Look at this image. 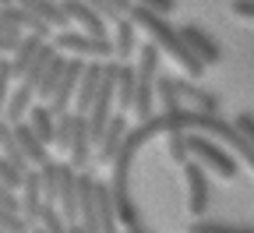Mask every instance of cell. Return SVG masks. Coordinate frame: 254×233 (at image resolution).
I'll return each instance as SVG.
<instances>
[{
  "mask_svg": "<svg viewBox=\"0 0 254 233\" xmlns=\"http://www.w3.org/2000/svg\"><path fill=\"white\" fill-rule=\"evenodd\" d=\"M131 18H134V25H138L141 32H148V39H152L159 50H166V53L180 64L184 75H187L190 81H198V78L205 75V64L194 57V50L187 46L184 32H180V28H173V25L166 21V14H159V11H148V7H138V4H134Z\"/></svg>",
  "mask_w": 254,
  "mask_h": 233,
  "instance_id": "cell-1",
  "label": "cell"
},
{
  "mask_svg": "<svg viewBox=\"0 0 254 233\" xmlns=\"http://www.w3.org/2000/svg\"><path fill=\"white\" fill-rule=\"evenodd\" d=\"M187 135H190V159H194V162H201L205 170L219 173L222 180H233L240 173V162H237L233 149L219 145V138L201 135V131H187Z\"/></svg>",
  "mask_w": 254,
  "mask_h": 233,
  "instance_id": "cell-2",
  "label": "cell"
},
{
  "mask_svg": "<svg viewBox=\"0 0 254 233\" xmlns=\"http://www.w3.org/2000/svg\"><path fill=\"white\" fill-rule=\"evenodd\" d=\"M159 50L152 39L138 50V99H134V113H138V124L155 117V85H159Z\"/></svg>",
  "mask_w": 254,
  "mask_h": 233,
  "instance_id": "cell-3",
  "label": "cell"
},
{
  "mask_svg": "<svg viewBox=\"0 0 254 233\" xmlns=\"http://www.w3.org/2000/svg\"><path fill=\"white\" fill-rule=\"evenodd\" d=\"M53 46H57L60 53L85 57V60H110V57H117L110 36H92V32H81V28H64V32H57Z\"/></svg>",
  "mask_w": 254,
  "mask_h": 233,
  "instance_id": "cell-4",
  "label": "cell"
},
{
  "mask_svg": "<svg viewBox=\"0 0 254 233\" xmlns=\"http://www.w3.org/2000/svg\"><path fill=\"white\" fill-rule=\"evenodd\" d=\"M184 184H187V212L201 219L208 209V177L201 162H184Z\"/></svg>",
  "mask_w": 254,
  "mask_h": 233,
  "instance_id": "cell-5",
  "label": "cell"
},
{
  "mask_svg": "<svg viewBox=\"0 0 254 233\" xmlns=\"http://www.w3.org/2000/svg\"><path fill=\"white\" fill-rule=\"evenodd\" d=\"M81 75H85V60H81V57L67 60V71H64V78H60V85H57V92H53V99H50L53 113H67V110H74Z\"/></svg>",
  "mask_w": 254,
  "mask_h": 233,
  "instance_id": "cell-6",
  "label": "cell"
},
{
  "mask_svg": "<svg viewBox=\"0 0 254 233\" xmlns=\"http://www.w3.org/2000/svg\"><path fill=\"white\" fill-rule=\"evenodd\" d=\"M127 131H131L127 113H113L106 135L99 138V145H95V162H99V166H113L117 155H120V145H124V138H127Z\"/></svg>",
  "mask_w": 254,
  "mask_h": 233,
  "instance_id": "cell-7",
  "label": "cell"
},
{
  "mask_svg": "<svg viewBox=\"0 0 254 233\" xmlns=\"http://www.w3.org/2000/svg\"><path fill=\"white\" fill-rule=\"evenodd\" d=\"M57 209L64 212L67 223L81 219V202H78V170L71 162H64V173H60V194H57Z\"/></svg>",
  "mask_w": 254,
  "mask_h": 233,
  "instance_id": "cell-8",
  "label": "cell"
},
{
  "mask_svg": "<svg viewBox=\"0 0 254 233\" xmlns=\"http://www.w3.org/2000/svg\"><path fill=\"white\" fill-rule=\"evenodd\" d=\"M60 4H64V11H67L71 25H78L81 32H92V36H106L110 32V21L95 7H88L85 0H60Z\"/></svg>",
  "mask_w": 254,
  "mask_h": 233,
  "instance_id": "cell-9",
  "label": "cell"
},
{
  "mask_svg": "<svg viewBox=\"0 0 254 233\" xmlns=\"http://www.w3.org/2000/svg\"><path fill=\"white\" fill-rule=\"evenodd\" d=\"M43 205H46V194H43L39 170H28V173H25V187H21V216H25L28 226H39Z\"/></svg>",
  "mask_w": 254,
  "mask_h": 233,
  "instance_id": "cell-10",
  "label": "cell"
},
{
  "mask_svg": "<svg viewBox=\"0 0 254 233\" xmlns=\"http://www.w3.org/2000/svg\"><path fill=\"white\" fill-rule=\"evenodd\" d=\"M180 32H184L187 46L194 50V57L205 64V68H212V64H219V60H222V46H219V43L208 36V32H205L201 25H184Z\"/></svg>",
  "mask_w": 254,
  "mask_h": 233,
  "instance_id": "cell-11",
  "label": "cell"
},
{
  "mask_svg": "<svg viewBox=\"0 0 254 233\" xmlns=\"http://www.w3.org/2000/svg\"><path fill=\"white\" fill-rule=\"evenodd\" d=\"M92 124H88V113H78V127H74V142L67 149V162L74 166V170H85V166L92 162Z\"/></svg>",
  "mask_w": 254,
  "mask_h": 233,
  "instance_id": "cell-12",
  "label": "cell"
},
{
  "mask_svg": "<svg viewBox=\"0 0 254 233\" xmlns=\"http://www.w3.org/2000/svg\"><path fill=\"white\" fill-rule=\"evenodd\" d=\"M103 64H106V60H88V64H85V75H81V85H78V99H74V110H78V113H88L92 103H95V95H99Z\"/></svg>",
  "mask_w": 254,
  "mask_h": 233,
  "instance_id": "cell-13",
  "label": "cell"
},
{
  "mask_svg": "<svg viewBox=\"0 0 254 233\" xmlns=\"http://www.w3.org/2000/svg\"><path fill=\"white\" fill-rule=\"evenodd\" d=\"M138 25H134V18L127 14V18H120V21H113V53H117V60L120 64H127L134 53H138Z\"/></svg>",
  "mask_w": 254,
  "mask_h": 233,
  "instance_id": "cell-14",
  "label": "cell"
},
{
  "mask_svg": "<svg viewBox=\"0 0 254 233\" xmlns=\"http://www.w3.org/2000/svg\"><path fill=\"white\" fill-rule=\"evenodd\" d=\"M43 46H46V39H43V36H36V32H25V36H21L18 50L11 53V68H14V78H18V81L28 75L32 60H36V57L43 53Z\"/></svg>",
  "mask_w": 254,
  "mask_h": 233,
  "instance_id": "cell-15",
  "label": "cell"
},
{
  "mask_svg": "<svg viewBox=\"0 0 254 233\" xmlns=\"http://www.w3.org/2000/svg\"><path fill=\"white\" fill-rule=\"evenodd\" d=\"M18 4L25 7V11H32L36 18H43L50 28H71V18H67V11H64V4L60 0H18Z\"/></svg>",
  "mask_w": 254,
  "mask_h": 233,
  "instance_id": "cell-16",
  "label": "cell"
},
{
  "mask_svg": "<svg viewBox=\"0 0 254 233\" xmlns=\"http://www.w3.org/2000/svg\"><path fill=\"white\" fill-rule=\"evenodd\" d=\"M14 135H18V142H21V149H25V155H28L32 166H46V162H50V145L28 127V120L14 124Z\"/></svg>",
  "mask_w": 254,
  "mask_h": 233,
  "instance_id": "cell-17",
  "label": "cell"
},
{
  "mask_svg": "<svg viewBox=\"0 0 254 233\" xmlns=\"http://www.w3.org/2000/svg\"><path fill=\"white\" fill-rule=\"evenodd\" d=\"M25 120H28V127L36 131V135H39L46 145H53V142H57V113H53V106H50V103H43V99H39V103L28 110V117H25Z\"/></svg>",
  "mask_w": 254,
  "mask_h": 233,
  "instance_id": "cell-18",
  "label": "cell"
},
{
  "mask_svg": "<svg viewBox=\"0 0 254 233\" xmlns=\"http://www.w3.org/2000/svg\"><path fill=\"white\" fill-rule=\"evenodd\" d=\"M138 99V68L120 64V78H117V113H131Z\"/></svg>",
  "mask_w": 254,
  "mask_h": 233,
  "instance_id": "cell-19",
  "label": "cell"
},
{
  "mask_svg": "<svg viewBox=\"0 0 254 233\" xmlns=\"http://www.w3.org/2000/svg\"><path fill=\"white\" fill-rule=\"evenodd\" d=\"M32 106H36V88L21 81V85L11 92V99H7V113H4V120H7V124H21V120L28 117Z\"/></svg>",
  "mask_w": 254,
  "mask_h": 233,
  "instance_id": "cell-20",
  "label": "cell"
},
{
  "mask_svg": "<svg viewBox=\"0 0 254 233\" xmlns=\"http://www.w3.org/2000/svg\"><path fill=\"white\" fill-rule=\"evenodd\" d=\"M180 81V78H177ZM180 95H184V103H190L194 110H205V113H219V95L215 92H208V88H201L198 81H180Z\"/></svg>",
  "mask_w": 254,
  "mask_h": 233,
  "instance_id": "cell-21",
  "label": "cell"
},
{
  "mask_svg": "<svg viewBox=\"0 0 254 233\" xmlns=\"http://www.w3.org/2000/svg\"><path fill=\"white\" fill-rule=\"evenodd\" d=\"M64 71H67V60H64V53L57 50V53H53V60H50V68L43 71V78H39V85H36V95L43 99V103H50V99H53V92H57V85H60Z\"/></svg>",
  "mask_w": 254,
  "mask_h": 233,
  "instance_id": "cell-22",
  "label": "cell"
},
{
  "mask_svg": "<svg viewBox=\"0 0 254 233\" xmlns=\"http://www.w3.org/2000/svg\"><path fill=\"white\" fill-rule=\"evenodd\" d=\"M166 138V155L173 159V162H190V135L187 131H170V135H163Z\"/></svg>",
  "mask_w": 254,
  "mask_h": 233,
  "instance_id": "cell-23",
  "label": "cell"
},
{
  "mask_svg": "<svg viewBox=\"0 0 254 233\" xmlns=\"http://www.w3.org/2000/svg\"><path fill=\"white\" fill-rule=\"evenodd\" d=\"M74 127H78V110L57 113V142H53V149H71V142H74Z\"/></svg>",
  "mask_w": 254,
  "mask_h": 233,
  "instance_id": "cell-24",
  "label": "cell"
},
{
  "mask_svg": "<svg viewBox=\"0 0 254 233\" xmlns=\"http://www.w3.org/2000/svg\"><path fill=\"white\" fill-rule=\"evenodd\" d=\"M187 233H254V226H244V223H205V219H190Z\"/></svg>",
  "mask_w": 254,
  "mask_h": 233,
  "instance_id": "cell-25",
  "label": "cell"
},
{
  "mask_svg": "<svg viewBox=\"0 0 254 233\" xmlns=\"http://www.w3.org/2000/svg\"><path fill=\"white\" fill-rule=\"evenodd\" d=\"M67 219H64V212L57 209V205H43V216H39V230H46V233H67Z\"/></svg>",
  "mask_w": 254,
  "mask_h": 233,
  "instance_id": "cell-26",
  "label": "cell"
},
{
  "mask_svg": "<svg viewBox=\"0 0 254 233\" xmlns=\"http://www.w3.org/2000/svg\"><path fill=\"white\" fill-rule=\"evenodd\" d=\"M0 180H4L7 187H14V191H21L25 187V170H18L7 155H0Z\"/></svg>",
  "mask_w": 254,
  "mask_h": 233,
  "instance_id": "cell-27",
  "label": "cell"
},
{
  "mask_svg": "<svg viewBox=\"0 0 254 233\" xmlns=\"http://www.w3.org/2000/svg\"><path fill=\"white\" fill-rule=\"evenodd\" d=\"M0 226L11 230V233H25V230H32V226L25 223V216H21V212H11L7 205H0Z\"/></svg>",
  "mask_w": 254,
  "mask_h": 233,
  "instance_id": "cell-28",
  "label": "cell"
},
{
  "mask_svg": "<svg viewBox=\"0 0 254 233\" xmlns=\"http://www.w3.org/2000/svg\"><path fill=\"white\" fill-rule=\"evenodd\" d=\"M233 127L240 131V135H244V138H247L251 145H254V113H251V110L237 113V117H233Z\"/></svg>",
  "mask_w": 254,
  "mask_h": 233,
  "instance_id": "cell-29",
  "label": "cell"
},
{
  "mask_svg": "<svg viewBox=\"0 0 254 233\" xmlns=\"http://www.w3.org/2000/svg\"><path fill=\"white\" fill-rule=\"evenodd\" d=\"M0 205H7L11 212H21V194L14 187H7L4 180H0Z\"/></svg>",
  "mask_w": 254,
  "mask_h": 233,
  "instance_id": "cell-30",
  "label": "cell"
},
{
  "mask_svg": "<svg viewBox=\"0 0 254 233\" xmlns=\"http://www.w3.org/2000/svg\"><path fill=\"white\" fill-rule=\"evenodd\" d=\"M85 4H88V7H95V11H99L106 21H120V18H124V14L113 7V0H85Z\"/></svg>",
  "mask_w": 254,
  "mask_h": 233,
  "instance_id": "cell-31",
  "label": "cell"
},
{
  "mask_svg": "<svg viewBox=\"0 0 254 233\" xmlns=\"http://www.w3.org/2000/svg\"><path fill=\"white\" fill-rule=\"evenodd\" d=\"M21 43V32H0V57H11Z\"/></svg>",
  "mask_w": 254,
  "mask_h": 233,
  "instance_id": "cell-32",
  "label": "cell"
},
{
  "mask_svg": "<svg viewBox=\"0 0 254 233\" xmlns=\"http://www.w3.org/2000/svg\"><path fill=\"white\" fill-rule=\"evenodd\" d=\"M138 7H148V11H159V14H166L170 18V11L177 7V0H134Z\"/></svg>",
  "mask_w": 254,
  "mask_h": 233,
  "instance_id": "cell-33",
  "label": "cell"
},
{
  "mask_svg": "<svg viewBox=\"0 0 254 233\" xmlns=\"http://www.w3.org/2000/svg\"><path fill=\"white\" fill-rule=\"evenodd\" d=\"M233 14L244 21H254V0H233Z\"/></svg>",
  "mask_w": 254,
  "mask_h": 233,
  "instance_id": "cell-34",
  "label": "cell"
},
{
  "mask_svg": "<svg viewBox=\"0 0 254 233\" xmlns=\"http://www.w3.org/2000/svg\"><path fill=\"white\" fill-rule=\"evenodd\" d=\"M113 7H117V11H120V14L127 18V14L134 11V0H113Z\"/></svg>",
  "mask_w": 254,
  "mask_h": 233,
  "instance_id": "cell-35",
  "label": "cell"
},
{
  "mask_svg": "<svg viewBox=\"0 0 254 233\" xmlns=\"http://www.w3.org/2000/svg\"><path fill=\"white\" fill-rule=\"evenodd\" d=\"M124 233H148V230H145V223H141V219H138V223H134V226H124Z\"/></svg>",
  "mask_w": 254,
  "mask_h": 233,
  "instance_id": "cell-36",
  "label": "cell"
},
{
  "mask_svg": "<svg viewBox=\"0 0 254 233\" xmlns=\"http://www.w3.org/2000/svg\"><path fill=\"white\" fill-rule=\"evenodd\" d=\"M67 233H88V230H85V223L78 219V223H71V226H67Z\"/></svg>",
  "mask_w": 254,
  "mask_h": 233,
  "instance_id": "cell-37",
  "label": "cell"
},
{
  "mask_svg": "<svg viewBox=\"0 0 254 233\" xmlns=\"http://www.w3.org/2000/svg\"><path fill=\"white\" fill-rule=\"evenodd\" d=\"M7 4H18V0H0V7H7Z\"/></svg>",
  "mask_w": 254,
  "mask_h": 233,
  "instance_id": "cell-38",
  "label": "cell"
},
{
  "mask_svg": "<svg viewBox=\"0 0 254 233\" xmlns=\"http://www.w3.org/2000/svg\"><path fill=\"white\" fill-rule=\"evenodd\" d=\"M25 233H32V230H25Z\"/></svg>",
  "mask_w": 254,
  "mask_h": 233,
  "instance_id": "cell-39",
  "label": "cell"
}]
</instances>
